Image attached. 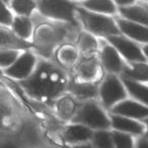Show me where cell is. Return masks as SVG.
Returning a JSON list of instances; mask_svg holds the SVG:
<instances>
[{
    "mask_svg": "<svg viewBox=\"0 0 148 148\" xmlns=\"http://www.w3.org/2000/svg\"><path fill=\"white\" fill-rule=\"evenodd\" d=\"M21 84L29 95L43 101L54 99L66 88H69V82L64 70L49 62L40 64Z\"/></svg>",
    "mask_w": 148,
    "mask_h": 148,
    "instance_id": "cell-1",
    "label": "cell"
},
{
    "mask_svg": "<svg viewBox=\"0 0 148 148\" xmlns=\"http://www.w3.org/2000/svg\"><path fill=\"white\" fill-rule=\"evenodd\" d=\"M76 13L85 29L93 35L109 38L121 34L117 23L108 15L92 12L82 7H77Z\"/></svg>",
    "mask_w": 148,
    "mask_h": 148,
    "instance_id": "cell-2",
    "label": "cell"
},
{
    "mask_svg": "<svg viewBox=\"0 0 148 148\" xmlns=\"http://www.w3.org/2000/svg\"><path fill=\"white\" fill-rule=\"evenodd\" d=\"M40 12L47 17L74 23L77 7L71 0H38Z\"/></svg>",
    "mask_w": 148,
    "mask_h": 148,
    "instance_id": "cell-3",
    "label": "cell"
},
{
    "mask_svg": "<svg viewBox=\"0 0 148 148\" xmlns=\"http://www.w3.org/2000/svg\"><path fill=\"white\" fill-rule=\"evenodd\" d=\"M73 122L95 129H108L112 125L111 120L105 112L95 103H86L73 117Z\"/></svg>",
    "mask_w": 148,
    "mask_h": 148,
    "instance_id": "cell-4",
    "label": "cell"
},
{
    "mask_svg": "<svg viewBox=\"0 0 148 148\" xmlns=\"http://www.w3.org/2000/svg\"><path fill=\"white\" fill-rule=\"evenodd\" d=\"M99 95L106 108H114L126 99V86L115 74H109L99 87Z\"/></svg>",
    "mask_w": 148,
    "mask_h": 148,
    "instance_id": "cell-5",
    "label": "cell"
},
{
    "mask_svg": "<svg viewBox=\"0 0 148 148\" xmlns=\"http://www.w3.org/2000/svg\"><path fill=\"white\" fill-rule=\"evenodd\" d=\"M108 41L112 46L117 49L121 55H123L129 61L136 63V62H145L146 57L144 53L138 48V46L129 39L122 36H111L108 38Z\"/></svg>",
    "mask_w": 148,
    "mask_h": 148,
    "instance_id": "cell-6",
    "label": "cell"
},
{
    "mask_svg": "<svg viewBox=\"0 0 148 148\" xmlns=\"http://www.w3.org/2000/svg\"><path fill=\"white\" fill-rule=\"evenodd\" d=\"M36 64L37 59L35 55L29 52H25L19 56L18 59L12 65L5 69V73L12 78L25 80L34 73Z\"/></svg>",
    "mask_w": 148,
    "mask_h": 148,
    "instance_id": "cell-7",
    "label": "cell"
},
{
    "mask_svg": "<svg viewBox=\"0 0 148 148\" xmlns=\"http://www.w3.org/2000/svg\"><path fill=\"white\" fill-rule=\"evenodd\" d=\"M112 112L115 115L124 116L131 119L132 118L133 119H144V118L147 119L148 118V107L129 99L117 103L112 109Z\"/></svg>",
    "mask_w": 148,
    "mask_h": 148,
    "instance_id": "cell-8",
    "label": "cell"
},
{
    "mask_svg": "<svg viewBox=\"0 0 148 148\" xmlns=\"http://www.w3.org/2000/svg\"><path fill=\"white\" fill-rule=\"evenodd\" d=\"M122 34L130 39L141 43L148 44V27L140 23H136L125 18H118L116 21Z\"/></svg>",
    "mask_w": 148,
    "mask_h": 148,
    "instance_id": "cell-9",
    "label": "cell"
},
{
    "mask_svg": "<svg viewBox=\"0 0 148 148\" xmlns=\"http://www.w3.org/2000/svg\"><path fill=\"white\" fill-rule=\"evenodd\" d=\"M101 60L103 66L112 74L123 72L124 63L120 57V53L114 46L105 45L101 52Z\"/></svg>",
    "mask_w": 148,
    "mask_h": 148,
    "instance_id": "cell-10",
    "label": "cell"
},
{
    "mask_svg": "<svg viewBox=\"0 0 148 148\" xmlns=\"http://www.w3.org/2000/svg\"><path fill=\"white\" fill-rule=\"evenodd\" d=\"M111 123L112 126L120 132H126V133L135 134V135H140L144 132V126L142 124L134 121L131 118L124 117V116L114 114L111 117Z\"/></svg>",
    "mask_w": 148,
    "mask_h": 148,
    "instance_id": "cell-11",
    "label": "cell"
},
{
    "mask_svg": "<svg viewBox=\"0 0 148 148\" xmlns=\"http://www.w3.org/2000/svg\"><path fill=\"white\" fill-rule=\"evenodd\" d=\"M93 133L88 127L81 124L72 125L66 129L64 133V138L69 143H79V142H85L91 139Z\"/></svg>",
    "mask_w": 148,
    "mask_h": 148,
    "instance_id": "cell-12",
    "label": "cell"
},
{
    "mask_svg": "<svg viewBox=\"0 0 148 148\" xmlns=\"http://www.w3.org/2000/svg\"><path fill=\"white\" fill-rule=\"evenodd\" d=\"M120 13L125 19L148 27V10L146 7L135 5L123 6L120 7Z\"/></svg>",
    "mask_w": 148,
    "mask_h": 148,
    "instance_id": "cell-13",
    "label": "cell"
},
{
    "mask_svg": "<svg viewBox=\"0 0 148 148\" xmlns=\"http://www.w3.org/2000/svg\"><path fill=\"white\" fill-rule=\"evenodd\" d=\"M123 77L137 82L148 81V64L145 62H136L129 67H125Z\"/></svg>",
    "mask_w": 148,
    "mask_h": 148,
    "instance_id": "cell-14",
    "label": "cell"
},
{
    "mask_svg": "<svg viewBox=\"0 0 148 148\" xmlns=\"http://www.w3.org/2000/svg\"><path fill=\"white\" fill-rule=\"evenodd\" d=\"M83 8L99 14H114L117 11L114 0H84Z\"/></svg>",
    "mask_w": 148,
    "mask_h": 148,
    "instance_id": "cell-15",
    "label": "cell"
},
{
    "mask_svg": "<svg viewBox=\"0 0 148 148\" xmlns=\"http://www.w3.org/2000/svg\"><path fill=\"white\" fill-rule=\"evenodd\" d=\"M97 71H99V65L95 58L92 56H87L83 58L77 66V72L79 76L84 81H89L95 78L99 73Z\"/></svg>",
    "mask_w": 148,
    "mask_h": 148,
    "instance_id": "cell-16",
    "label": "cell"
},
{
    "mask_svg": "<svg viewBox=\"0 0 148 148\" xmlns=\"http://www.w3.org/2000/svg\"><path fill=\"white\" fill-rule=\"evenodd\" d=\"M69 89L75 97L79 99H91L97 95V87L89 81L73 82L69 84Z\"/></svg>",
    "mask_w": 148,
    "mask_h": 148,
    "instance_id": "cell-17",
    "label": "cell"
},
{
    "mask_svg": "<svg viewBox=\"0 0 148 148\" xmlns=\"http://www.w3.org/2000/svg\"><path fill=\"white\" fill-rule=\"evenodd\" d=\"M122 79L130 95H133L136 99L141 101L142 103L148 106V86H145L137 81L130 80L125 77H122Z\"/></svg>",
    "mask_w": 148,
    "mask_h": 148,
    "instance_id": "cell-18",
    "label": "cell"
},
{
    "mask_svg": "<svg viewBox=\"0 0 148 148\" xmlns=\"http://www.w3.org/2000/svg\"><path fill=\"white\" fill-rule=\"evenodd\" d=\"M12 29L17 37L21 38L23 40H27L31 38L33 33V23L29 16H18L14 17V21L12 23Z\"/></svg>",
    "mask_w": 148,
    "mask_h": 148,
    "instance_id": "cell-19",
    "label": "cell"
},
{
    "mask_svg": "<svg viewBox=\"0 0 148 148\" xmlns=\"http://www.w3.org/2000/svg\"><path fill=\"white\" fill-rule=\"evenodd\" d=\"M58 112H59L60 116L64 119L74 117L78 112L77 111V103L71 97H64L58 101Z\"/></svg>",
    "mask_w": 148,
    "mask_h": 148,
    "instance_id": "cell-20",
    "label": "cell"
},
{
    "mask_svg": "<svg viewBox=\"0 0 148 148\" xmlns=\"http://www.w3.org/2000/svg\"><path fill=\"white\" fill-rule=\"evenodd\" d=\"M37 6L34 0H11V8L23 16H29Z\"/></svg>",
    "mask_w": 148,
    "mask_h": 148,
    "instance_id": "cell-21",
    "label": "cell"
},
{
    "mask_svg": "<svg viewBox=\"0 0 148 148\" xmlns=\"http://www.w3.org/2000/svg\"><path fill=\"white\" fill-rule=\"evenodd\" d=\"M92 140L93 146L95 148H114V146H115L113 134L105 131V130H101V131L93 133Z\"/></svg>",
    "mask_w": 148,
    "mask_h": 148,
    "instance_id": "cell-22",
    "label": "cell"
},
{
    "mask_svg": "<svg viewBox=\"0 0 148 148\" xmlns=\"http://www.w3.org/2000/svg\"><path fill=\"white\" fill-rule=\"evenodd\" d=\"M79 49L85 56H92L97 50V43L90 34L84 33L79 38Z\"/></svg>",
    "mask_w": 148,
    "mask_h": 148,
    "instance_id": "cell-23",
    "label": "cell"
},
{
    "mask_svg": "<svg viewBox=\"0 0 148 148\" xmlns=\"http://www.w3.org/2000/svg\"><path fill=\"white\" fill-rule=\"evenodd\" d=\"M58 61L64 65H73L77 60V52L71 46H64L57 52Z\"/></svg>",
    "mask_w": 148,
    "mask_h": 148,
    "instance_id": "cell-24",
    "label": "cell"
},
{
    "mask_svg": "<svg viewBox=\"0 0 148 148\" xmlns=\"http://www.w3.org/2000/svg\"><path fill=\"white\" fill-rule=\"evenodd\" d=\"M1 39H2V48L7 45V49H16V48H27L29 47V44L27 43L23 39L19 37H14L10 34L6 33L4 29L1 32Z\"/></svg>",
    "mask_w": 148,
    "mask_h": 148,
    "instance_id": "cell-25",
    "label": "cell"
},
{
    "mask_svg": "<svg viewBox=\"0 0 148 148\" xmlns=\"http://www.w3.org/2000/svg\"><path fill=\"white\" fill-rule=\"evenodd\" d=\"M113 139L115 148H134L132 137L124 132H114Z\"/></svg>",
    "mask_w": 148,
    "mask_h": 148,
    "instance_id": "cell-26",
    "label": "cell"
},
{
    "mask_svg": "<svg viewBox=\"0 0 148 148\" xmlns=\"http://www.w3.org/2000/svg\"><path fill=\"white\" fill-rule=\"evenodd\" d=\"M19 51L16 49H2L1 50V66L2 68H8L19 57Z\"/></svg>",
    "mask_w": 148,
    "mask_h": 148,
    "instance_id": "cell-27",
    "label": "cell"
},
{
    "mask_svg": "<svg viewBox=\"0 0 148 148\" xmlns=\"http://www.w3.org/2000/svg\"><path fill=\"white\" fill-rule=\"evenodd\" d=\"M13 21H14V18L12 16V13L6 7V4L2 3V7H1V23L3 25L8 27V25H12Z\"/></svg>",
    "mask_w": 148,
    "mask_h": 148,
    "instance_id": "cell-28",
    "label": "cell"
},
{
    "mask_svg": "<svg viewBox=\"0 0 148 148\" xmlns=\"http://www.w3.org/2000/svg\"><path fill=\"white\" fill-rule=\"evenodd\" d=\"M136 0H114V2H116L118 5H120L121 7L123 6H129L132 5Z\"/></svg>",
    "mask_w": 148,
    "mask_h": 148,
    "instance_id": "cell-29",
    "label": "cell"
},
{
    "mask_svg": "<svg viewBox=\"0 0 148 148\" xmlns=\"http://www.w3.org/2000/svg\"><path fill=\"white\" fill-rule=\"evenodd\" d=\"M137 148H148V140L140 139L137 143Z\"/></svg>",
    "mask_w": 148,
    "mask_h": 148,
    "instance_id": "cell-30",
    "label": "cell"
},
{
    "mask_svg": "<svg viewBox=\"0 0 148 148\" xmlns=\"http://www.w3.org/2000/svg\"><path fill=\"white\" fill-rule=\"evenodd\" d=\"M2 148H17V146L13 142H6V143L3 144Z\"/></svg>",
    "mask_w": 148,
    "mask_h": 148,
    "instance_id": "cell-31",
    "label": "cell"
},
{
    "mask_svg": "<svg viewBox=\"0 0 148 148\" xmlns=\"http://www.w3.org/2000/svg\"><path fill=\"white\" fill-rule=\"evenodd\" d=\"M71 148H95V147L90 145V144H80V145L73 146V147H71Z\"/></svg>",
    "mask_w": 148,
    "mask_h": 148,
    "instance_id": "cell-32",
    "label": "cell"
},
{
    "mask_svg": "<svg viewBox=\"0 0 148 148\" xmlns=\"http://www.w3.org/2000/svg\"><path fill=\"white\" fill-rule=\"evenodd\" d=\"M143 53H144V55H145V57L148 59V44L143 48Z\"/></svg>",
    "mask_w": 148,
    "mask_h": 148,
    "instance_id": "cell-33",
    "label": "cell"
},
{
    "mask_svg": "<svg viewBox=\"0 0 148 148\" xmlns=\"http://www.w3.org/2000/svg\"><path fill=\"white\" fill-rule=\"evenodd\" d=\"M144 123L146 124V132H147V136H148V118H147V119H145Z\"/></svg>",
    "mask_w": 148,
    "mask_h": 148,
    "instance_id": "cell-34",
    "label": "cell"
},
{
    "mask_svg": "<svg viewBox=\"0 0 148 148\" xmlns=\"http://www.w3.org/2000/svg\"><path fill=\"white\" fill-rule=\"evenodd\" d=\"M9 2V0H2V3H4V4H6V3Z\"/></svg>",
    "mask_w": 148,
    "mask_h": 148,
    "instance_id": "cell-35",
    "label": "cell"
},
{
    "mask_svg": "<svg viewBox=\"0 0 148 148\" xmlns=\"http://www.w3.org/2000/svg\"><path fill=\"white\" fill-rule=\"evenodd\" d=\"M145 7H146V8H147V10H148V5H146V6H145Z\"/></svg>",
    "mask_w": 148,
    "mask_h": 148,
    "instance_id": "cell-36",
    "label": "cell"
}]
</instances>
